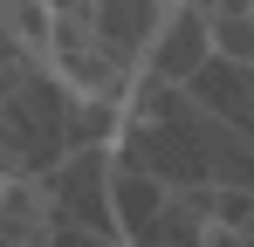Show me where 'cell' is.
Wrapping results in <instances>:
<instances>
[{
    "instance_id": "2",
    "label": "cell",
    "mask_w": 254,
    "mask_h": 247,
    "mask_svg": "<svg viewBox=\"0 0 254 247\" xmlns=\"http://www.w3.org/2000/svg\"><path fill=\"white\" fill-rule=\"evenodd\" d=\"M165 14H172V0H89V21H96L103 48L137 76H144V55H151V41L165 28Z\"/></svg>"
},
{
    "instance_id": "1",
    "label": "cell",
    "mask_w": 254,
    "mask_h": 247,
    "mask_svg": "<svg viewBox=\"0 0 254 247\" xmlns=\"http://www.w3.org/2000/svg\"><path fill=\"white\" fill-rule=\"evenodd\" d=\"M206 62H213V14H199L192 0H172L165 28H158L151 55H144V76H158V82H192Z\"/></svg>"
}]
</instances>
